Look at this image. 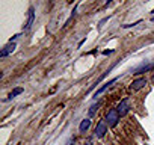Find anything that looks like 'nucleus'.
Instances as JSON below:
<instances>
[{"mask_svg":"<svg viewBox=\"0 0 154 145\" xmlns=\"http://www.w3.org/2000/svg\"><path fill=\"white\" fill-rule=\"evenodd\" d=\"M119 121V113L116 109H110L107 113H106V122L109 124V127H115Z\"/></svg>","mask_w":154,"mask_h":145,"instance_id":"nucleus-1","label":"nucleus"},{"mask_svg":"<svg viewBox=\"0 0 154 145\" xmlns=\"http://www.w3.org/2000/svg\"><path fill=\"white\" fill-rule=\"evenodd\" d=\"M116 110H118L119 116H124L125 113H128V110H130V100H128V98H124V100L116 106Z\"/></svg>","mask_w":154,"mask_h":145,"instance_id":"nucleus-2","label":"nucleus"},{"mask_svg":"<svg viewBox=\"0 0 154 145\" xmlns=\"http://www.w3.org/2000/svg\"><path fill=\"white\" fill-rule=\"evenodd\" d=\"M106 131H107V124H106V121H100V122L97 124L95 130H94V134H95V137H103V136L106 134Z\"/></svg>","mask_w":154,"mask_h":145,"instance_id":"nucleus-3","label":"nucleus"},{"mask_svg":"<svg viewBox=\"0 0 154 145\" xmlns=\"http://www.w3.org/2000/svg\"><path fill=\"white\" fill-rule=\"evenodd\" d=\"M145 85H146V79H145V77H140V79L133 80V83L130 85V89H131V91H139V89L145 88Z\"/></svg>","mask_w":154,"mask_h":145,"instance_id":"nucleus-4","label":"nucleus"},{"mask_svg":"<svg viewBox=\"0 0 154 145\" xmlns=\"http://www.w3.org/2000/svg\"><path fill=\"white\" fill-rule=\"evenodd\" d=\"M15 47H17V44L15 42H8L6 45H5V48L2 50V51H0V56H2V57H5V56H8L9 53H12L14 50H15Z\"/></svg>","mask_w":154,"mask_h":145,"instance_id":"nucleus-5","label":"nucleus"},{"mask_svg":"<svg viewBox=\"0 0 154 145\" xmlns=\"http://www.w3.org/2000/svg\"><path fill=\"white\" fill-rule=\"evenodd\" d=\"M33 21H35V9L30 8V9H29V18H27V23H26V26H24V30H29V29L32 27Z\"/></svg>","mask_w":154,"mask_h":145,"instance_id":"nucleus-6","label":"nucleus"},{"mask_svg":"<svg viewBox=\"0 0 154 145\" xmlns=\"http://www.w3.org/2000/svg\"><path fill=\"white\" fill-rule=\"evenodd\" d=\"M116 80H118V77H115V79H112L110 82H107V83H104V85H103V86H101V88H100V89H98L97 92H95V95H94V97L97 98V97H98L100 94H103V92H104V91H106V89H107V88H109V86L112 85V83H115Z\"/></svg>","mask_w":154,"mask_h":145,"instance_id":"nucleus-7","label":"nucleus"},{"mask_svg":"<svg viewBox=\"0 0 154 145\" xmlns=\"http://www.w3.org/2000/svg\"><path fill=\"white\" fill-rule=\"evenodd\" d=\"M91 127V119L89 118H86V119H83L82 122H80V125H79V130H80V133H85L88 128Z\"/></svg>","mask_w":154,"mask_h":145,"instance_id":"nucleus-8","label":"nucleus"},{"mask_svg":"<svg viewBox=\"0 0 154 145\" xmlns=\"http://www.w3.org/2000/svg\"><path fill=\"white\" fill-rule=\"evenodd\" d=\"M152 68V65H142V66H139V68H136L134 69V72H133V74H140V72H145V71H148V69H151Z\"/></svg>","mask_w":154,"mask_h":145,"instance_id":"nucleus-9","label":"nucleus"},{"mask_svg":"<svg viewBox=\"0 0 154 145\" xmlns=\"http://www.w3.org/2000/svg\"><path fill=\"white\" fill-rule=\"evenodd\" d=\"M100 106H101V103H97V104H92V106L89 107V110H88V115H89V116H94V115H95V112L98 110V107H100Z\"/></svg>","mask_w":154,"mask_h":145,"instance_id":"nucleus-10","label":"nucleus"},{"mask_svg":"<svg viewBox=\"0 0 154 145\" xmlns=\"http://www.w3.org/2000/svg\"><path fill=\"white\" fill-rule=\"evenodd\" d=\"M21 92H23V89H21V88H17V89H14V91L8 95V98H6V100H12V98H15L17 95H20Z\"/></svg>","mask_w":154,"mask_h":145,"instance_id":"nucleus-11","label":"nucleus"},{"mask_svg":"<svg viewBox=\"0 0 154 145\" xmlns=\"http://www.w3.org/2000/svg\"><path fill=\"white\" fill-rule=\"evenodd\" d=\"M107 20H109V17H106V18H103V20H101V21H100V24H98V26H100V27H101V26H103V24H104V23H106V21H107Z\"/></svg>","mask_w":154,"mask_h":145,"instance_id":"nucleus-12","label":"nucleus"},{"mask_svg":"<svg viewBox=\"0 0 154 145\" xmlns=\"http://www.w3.org/2000/svg\"><path fill=\"white\" fill-rule=\"evenodd\" d=\"M85 145H92V143H91V142H86V143H85Z\"/></svg>","mask_w":154,"mask_h":145,"instance_id":"nucleus-13","label":"nucleus"},{"mask_svg":"<svg viewBox=\"0 0 154 145\" xmlns=\"http://www.w3.org/2000/svg\"><path fill=\"white\" fill-rule=\"evenodd\" d=\"M151 14H152V15H154V9H152V11H151Z\"/></svg>","mask_w":154,"mask_h":145,"instance_id":"nucleus-14","label":"nucleus"},{"mask_svg":"<svg viewBox=\"0 0 154 145\" xmlns=\"http://www.w3.org/2000/svg\"><path fill=\"white\" fill-rule=\"evenodd\" d=\"M152 21H154V17H152Z\"/></svg>","mask_w":154,"mask_h":145,"instance_id":"nucleus-15","label":"nucleus"}]
</instances>
